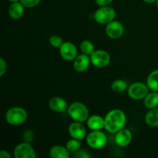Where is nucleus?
I'll use <instances>...</instances> for the list:
<instances>
[{"label": "nucleus", "mask_w": 158, "mask_h": 158, "mask_svg": "<svg viewBox=\"0 0 158 158\" xmlns=\"http://www.w3.org/2000/svg\"><path fill=\"white\" fill-rule=\"evenodd\" d=\"M34 138V134L32 131H28L24 133V139L26 140V142H30L33 140Z\"/></svg>", "instance_id": "28"}, {"label": "nucleus", "mask_w": 158, "mask_h": 158, "mask_svg": "<svg viewBox=\"0 0 158 158\" xmlns=\"http://www.w3.org/2000/svg\"><path fill=\"white\" fill-rule=\"evenodd\" d=\"M116 16V12L113 7L110 6H102L94 12V18L97 23L101 25H107L114 21Z\"/></svg>", "instance_id": "5"}, {"label": "nucleus", "mask_w": 158, "mask_h": 158, "mask_svg": "<svg viewBox=\"0 0 158 158\" xmlns=\"http://www.w3.org/2000/svg\"><path fill=\"white\" fill-rule=\"evenodd\" d=\"M73 157L76 158H89L91 157V155L89 154V153L87 151L80 149L79 151H77V152L73 153Z\"/></svg>", "instance_id": "26"}, {"label": "nucleus", "mask_w": 158, "mask_h": 158, "mask_svg": "<svg viewBox=\"0 0 158 158\" xmlns=\"http://www.w3.org/2000/svg\"><path fill=\"white\" fill-rule=\"evenodd\" d=\"M157 2V8H158V0H157V2Z\"/></svg>", "instance_id": "33"}, {"label": "nucleus", "mask_w": 158, "mask_h": 158, "mask_svg": "<svg viewBox=\"0 0 158 158\" xmlns=\"http://www.w3.org/2000/svg\"><path fill=\"white\" fill-rule=\"evenodd\" d=\"M49 43L52 47L60 49V46L63 45V40L60 36L57 35H52L49 39Z\"/></svg>", "instance_id": "24"}, {"label": "nucleus", "mask_w": 158, "mask_h": 158, "mask_svg": "<svg viewBox=\"0 0 158 158\" xmlns=\"http://www.w3.org/2000/svg\"><path fill=\"white\" fill-rule=\"evenodd\" d=\"M145 122L151 127H158V107L150 109L145 115Z\"/></svg>", "instance_id": "18"}, {"label": "nucleus", "mask_w": 158, "mask_h": 158, "mask_svg": "<svg viewBox=\"0 0 158 158\" xmlns=\"http://www.w3.org/2000/svg\"><path fill=\"white\" fill-rule=\"evenodd\" d=\"M80 147H81L80 140H77V139L72 138L71 140H68L66 143V148L70 153L77 152L80 149Z\"/></svg>", "instance_id": "23"}, {"label": "nucleus", "mask_w": 158, "mask_h": 158, "mask_svg": "<svg viewBox=\"0 0 158 158\" xmlns=\"http://www.w3.org/2000/svg\"><path fill=\"white\" fill-rule=\"evenodd\" d=\"M106 143L107 137L101 131H93L86 136V143L93 149H102L106 146Z\"/></svg>", "instance_id": "4"}, {"label": "nucleus", "mask_w": 158, "mask_h": 158, "mask_svg": "<svg viewBox=\"0 0 158 158\" xmlns=\"http://www.w3.org/2000/svg\"><path fill=\"white\" fill-rule=\"evenodd\" d=\"M80 50L82 52L86 55L90 56L93 52L95 51V47L92 42L89 40H83L81 43H80Z\"/></svg>", "instance_id": "22"}, {"label": "nucleus", "mask_w": 158, "mask_h": 158, "mask_svg": "<svg viewBox=\"0 0 158 158\" xmlns=\"http://www.w3.org/2000/svg\"><path fill=\"white\" fill-rule=\"evenodd\" d=\"M111 89L114 93L120 94L127 89V83L123 80H117L113 82L111 85Z\"/></svg>", "instance_id": "21"}, {"label": "nucleus", "mask_w": 158, "mask_h": 158, "mask_svg": "<svg viewBox=\"0 0 158 158\" xmlns=\"http://www.w3.org/2000/svg\"><path fill=\"white\" fill-rule=\"evenodd\" d=\"M104 128L110 134H116L124 127L127 123V117L123 110L114 109L109 111L104 118Z\"/></svg>", "instance_id": "1"}, {"label": "nucleus", "mask_w": 158, "mask_h": 158, "mask_svg": "<svg viewBox=\"0 0 158 158\" xmlns=\"http://www.w3.org/2000/svg\"><path fill=\"white\" fill-rule=\"evenodd\" d=\"M49 107L56 113H63L67 110L68 103L64 99L60 97H53L49 100Z\"/></svg>", "instance_id": "14"}, {"label": "nucleus", "mask_w": 158, "mask_h": 158, "mask_svg": "<svg viewBox=\"0 0 158 158\" xmlns=\"http://www.w3.org/2000/svg\"><path fill=\"white\" fill-rule=\"evenodd\" d=\"M149 87L147 83L142 82H136L132 83L128 88V95L131 99L135 100H143L149 93Z\"/></svg>", "instance_id": "6"}, {"label": "nucleus", "mask_w": 158, "mask_h": 158, "mask_svg": "<svg viewBox=\"0 0 158 158\" xmlns=\"http://www.w3.org/2000/svg\"><path fill=\"white\" fill-rule=\"evenodd\" d=\"M91 63L89 56L83 53L77 56L73 60V67L77 72L83 73L85 72L89 68Z\"/></svg>", "instance_id": "13"}, {"label": "nucleus", "mask_w": 158, "mask_h": 158, "mask_svg": "<svg viewBox=\"0 0 158 158\" xmlns=\"http://www.w3.org/2000/svg\"><path fill=\"white\" fill-rule=\"evenodd\" d=\"M105 32L109 38L117 40V39L120 38L123 35L124 27L120 22L114 20L106 25Z\"/></svg>", "instance_id": "9"}, {"label": "nucleus", "mask_w": 158, "mask_h": 158, "mask_svg": "<svg viewBox=\"0 0 158 158\" xmlns=\"http://www.w3.org/2000/svg\"><path fill=\"white\" fill-rule=\"evenodd\" d=\"M28 117L26 110L20 106H13L9 108L6 114V120L9 124L19 126L26 121Z\"/></svg>", "instance_id": "3"}, {"label": "nucleus", "mask_w": 158, "mask_h": 158, "mask_svg": "<svg viewBox=\"0 0 158 158\" xmlns=\"http://www.w3.org/2000/svg\"><path fill=\"white\" fill-rule=\"evenodd\" d=\"M14 157L15 158H35L36 154L30 143L25 141L15 147Z\"/></svg>", "instance_id": "8"}, {"label": "nucleus", "mask_w": 158, "mask_h": 158, "mask_svg": "<svg viewBox=\"0 0 158 158\" xmlns=\"http://www.w3.org/2000/svg\"><path fill=\"white\" fill-rule=\"evenodd\" d=\"M10 2L13 3V2H20V0H9Z\"/></svg>", "instance_id": "32"}, {"label": "nucleus", "mask_w": 158, "mask_h": 158, "mask_svg": "<svg viewBox=\"0 0 158 158\" xmlns=\"http://www.w3.org/2000/svg\"><path fill=\"white\" fill-rule=\"evenodd\" d=\"M0 157L1 158H11V154L8 152L7 151H0Z\"/></svg>", "instance_id": "30"}, {"label": "nucleus", "mask_w": 158, "mask_h": 158, "mask_svg": "<svg viewBox=\"0 0 158 158\" xmlns=\"http://www.w3.org/2000/svg\"><path fill=\"white\" fill-rule=\"evenodd\" d=\"M24 7L21 2L12 3L9 8V15L10 18L12 19H21L24 14Z\"/></svg>", "instance_id": "16"}, {"label": "nucleus", "mask_w": 158, "mask_h": 158, "mask_svg": "<svg viewBox=\"0 0 158 158\" xmlns=\"http://www.w3.org/2000/svg\"><path fill=\"white\" fill-rule=\"evenodd\" d=\"M69 134L70 137L73 139H77L79 140H83L85 137H86V131L82 123L77 121H74L71 123L69 127Z\"/></svg>", "instance_id": "12"}, {"label": "nucleus", "mask_w": 158, "mask_h": 158, "mask_svg": "<svg viewBox=\"0 0 158 158\" xmlns=\"http://www.w3.org/2000/svg\"><path fill=\"white\" fill-rule=\"evenodd\" d=\"M113 1H114V0H95L96 4L98 6H100V7L109 6Z\"/></svg>", "instance_id": "29"}, {"label": "nucleus", "mask_w": 158, "mask_h": 158, "mask_svg": "<svg viewBox=\"0 0 158 158\" xmlns=\"http://www.w3.org/2000/svg\"><path fill=\"white\" fill-rule=\"evenodd\" d=\"M146 83L151 91L158 92V69L152 71L149 74Z\"/></svg>", "instance_id": "20"}, {"label": "nucleus", "mask_w": 158, "mask_h": 158, "mask_svg": "<svg viewBox=\"0 0 158 158\" xmlns=\"http://www.w3.org/2000/svg\"><path fill=\"white\" fill-rule=\"evenodd\" d=\"M143 1L147 3H154L157 2V0H143Z\"/></svg>", "instance_id": "31"}, {"label": "nucleus", "mask_w": 158, "mask_h": 158, "mask_svg": "<svg viewBox=\"0 0 158 158\" xmlns=\"http://www.w3.org/2000/svg\"><path fill=\"white\" fill-rule=\"evenodd\" d=\"M68 115L74 121L83 122L86 121L89 117V110L86 105L80 102H74L71 103L67 109Z\"/></svg>", "instance_id": "2"}, {"label": "nucleus", "mask_w": 158, "mask_h": 158, "mask_svg": "<svg viewBox=\"0 0 158 158\" xmlns=\"http://www.w3.org/2000/svg\"><path fill=\"white\" fill-rule=\"evenodd\" d=\"M91 63L95 67L97 68H104L108 66L110 62V56L106 51L103 49L95 50L90 56Z\"/></svg>", "instance_id": "7"}, {"label": "nucleus", "mask_w": 158, "mask_h": 158, "mask_svg": "<svg viewBox=\"0 0 158 158\" xmlns=\"http://www.w3.org/2000/svg\"><path fill=\"white\" fill-rule=\"evenodd\" d=\"M60 56L66 61H73L77 56V49L71 42H66L60 48Z\"/></svg>", "instance_id": "10"}, {"label": "nucleus", "mask_w": 158, "mask_h": 158, "mask_svg": "<svg viewBox=\"0 0 158 158\" xmlns=\"http://www.w3.org/2000/svg\"><path fill=\"white\" fill-rule=\"evenodd\" d=\"M41 0H20L22 4L26 8H33L40 4Z\"/></svg>", "instance_id": "25"}, {"label": "nucleus", "mask_w": 158, "mask_h": 158, "mask_svg": "<svg viewBox=\"0 0 158 158\" xmlns=\"http://www.w3.org/2000/svg\"><path fill=\"white\" fill-rule=\"evenodd\" d=\"M69 151L66 147L61 145H56L51 148L49 156L52 158H69L70 157Z\"/></svg>", "instance_id": "17"}, {"label": "nucleus", "mask_w": 158, "mask_h": 158, "mask_svg": "<svg viewBox=\"0 0 158 158\" xmlns=\"http://www.w3.org/2000/svg\"><path fill=\"white\" fill-rule=\"evenodd\" d=\"M86 124L91 131H101L104 128V118L99 115H93L88 117Z\"/></svg>", "instance_id": "15"}, {"label": "nucleus", "mask_w": 158, "mask_h": 158, "mask_svg": "<svg viewBox=\"0 0 158 158\" xmlns=\"http://www.w3.org/2000/svg\"><path fill=\"white\" fill-rule=\"evenodd\" d=\"M7 69V64L3 58H0V77H3Z\"/></svg>", "instance_id": "27"}, {"label": "nucleus", "mask_w": 158, "mask_h": 158, "mask_svg": "<svg viewBox=\"0 0 158 158\" xmlns=\"http://www.w3.org/2000/svg\"><path fill=\"white\" fill-rule=\"evenodd\" d=\"M132 139L133 135L131 131L125 128H123L116 133L115 137H114L115 143H117V146L121 147V148L128 146L132 141Z\"/></svg>", "instance_id": "11"}, {"label": "nucleus", "mask_w": 158, "mask_h": 158, "mask_svg": "<svg viewBox=\"0 0 158 158\" xmlns=\"http://www.w3.org/2000/svg\"><path fill=\"white\" fill-rule=\"evenodd\" d=\"M144 105L148 109L158 107V92L152 91L151 93H148L144 98Z\"/></svg>", "instance_id": "19"}]
</instances>
